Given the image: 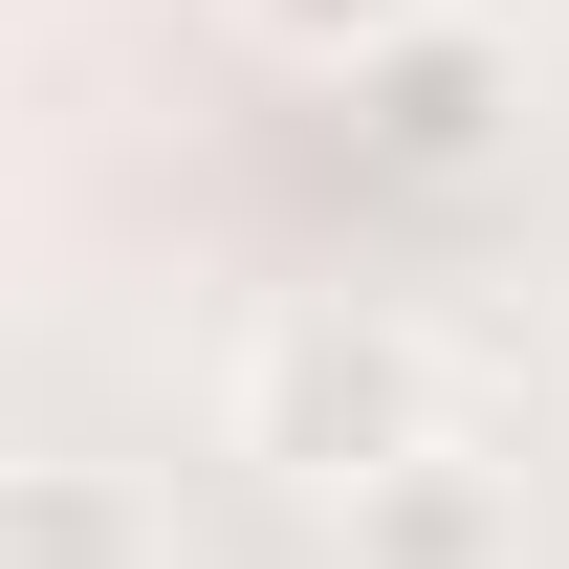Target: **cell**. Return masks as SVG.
Returning <instances> with one entry per match:
<instances>
[{"instance_id":"6da1fadb","label":"cell","mask_w":569,"mask_h":569,"mask_svg":"<svg viewBox=\"0 0 569 569\" xmlns=\"http://www.w3.org/2000/svg\"><path fill=\"white\" fill-rule=\"evenodd\" d=\"M460 438V372H438V329H395V307H284L263 351H241V460H263L284 503H372L395 460H438Z\"/></svg>"},{"instance_id":"3957f363","label":"cell","mask_w":569,"mask_h":569,"mask_svg":"<svg viewBox=\"0 0 569 569\" xmlns=\"http://www.w3.org/2000/svg\"><path fill=\"white\" fill-rule=\"evenodd\" d=\"M329 526H351V569H526V482H503V460H460V438H438V460H395L372 503H329Z\"/></svg>"},{"instance_id":"5b68a950","label":"cell","mask_w":569,"mask_h":569,"mask_svg":"<svg viewBox=\"0 0 569 569\" xmlns=\"http://www.w3.org/2000/svg\"><path fill=\"white\" fill-rule=\"evenodd\" d=\"M241 22H263L284 67H372V44H417L438 0H241Z\"/></svg>"},{"instance_id":"277c9868","label":"cell","mask_w":569,"mask_h":569,"mask_svg":"<svg viewBox=\"0 0 569 569\" xmlns=\"http://www.w3.org/2000/svg\"><path fill=\"white\" fill-rule=\"evenodd\" d=\"M0 569H153V503L110 460H0Z\"/></svg>"},{"instance_id":"7a4b0ae2","label":"cell","mask_w":569,"mask_h":569,"mask_svg":"<svg viewBox=\"0 0 569 569\" xmlns=\"http://www.w3.org/2000/svg\"><path fill=\"white\" fill-rule=\"evenodd\" d=\"M351 132H372V176L460 198V176H503V132H526V67H503L460 0H438L417 44H372V67H351Z\"/></svg>"}]
</instances>
